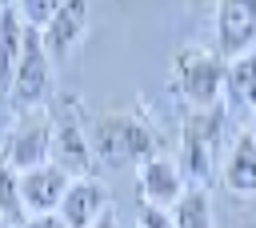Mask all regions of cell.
<instances>
[{"instance_id":"ba28073f","label":"cell","mask_w":256,"mask_h":228,"mask_svg":"<svg viewBox=\"0 0 256 228\" xmlns=\"http://www.w3.org/2000/svg\"><path fill=\"white\" fill-rule=\"evenodd\" d=\"M224 60L256 52V0H228L216 8V44Z\"/></svg>"},{"instance_id":"30bf717a","label":"cell","mask_w":256,"mask_h":228,"mask_svg":"<svg viewBox=\"0 0 256 228\" xmlns=\"http://www.w3.org/2000/svg\"><path fill=\"white\" fill-rule=\"evenodd\" d=\"M108 208H112V204H108L104 180H96V176H76L72 188H68V196L60 200V212H56V216H60L64 228H96Z\"/></svg>"},{"instance_id":"6da1fadb","label":"cell","mask_w":256,"mask_h":228,"mask_svg":"<svg viewBox=\"0 0 256 228\" xmlns=\"http://www.w3.org/2000/svg\"><path fill=\"white\" fill-rule=\"evenodd\" d=\"M92 156L104 168H124V164H144L156 156V128L136 112V108H104L92 116Z\"/></svg>"},{"instance_id":"5b68a950","label":"cell","mask_w":256,"mask_h":228,"mask_svg":"<svg viewBox=\"0 0 256 228\" xmlns=\"http://www.w3.org/2000/svg\"><path fill=\"white\" fill-rule=\"evenodd\" d=\"M224 124V108H188L184 124H180V168L188 176V184H200L208 180L212 172V156H216V132Z\"/></svg>"},{"instance_id":"277c9868","label":"cell","mask_w":256,"mask_h":228,"mask_svg":"<svg viewBox=\"0 0 256 228\" xmlns=\"http://www.w3.org/2000/svg\"><path fill=\"white\" fill-rule=\"evenodd\" d=\"M52 96V56L44 48V36L40 28H28L24 32V52H20V64H16V76L8 84V104L16 116L24 112H40L48 108Z\"/></svg>"},{"instance_id":"5bb4252c","label":"cell","mask_w":256,"mask_h":228,"mask_svg":"<svg viewBox=\"0 0 256 228\" xmlns=\"http://www.w3.org/2000/svg\"><path fill=\"white\" fill-rule=\"evenodd\" d=\"M224 96L240 108H248V116L256 112V52L228 60V76H224Z\"/></svg>"},{"instance_id":"44dd1931","label":"cell","mask_w":256,"mask_h":228,"mask_svg":"<svg viewBox=\"0 0 256 228\" xmlns=\"http://www.w3.org/2000/svg\"><path fill=\"white\" fill-rule=\"evenodd\" d=\"M248 136H252V140H256V112H252V116H248Z\"/></svg>"},{"instance_id":"7a4b0ae2","label":"cell","mask_w":256,"mask_h":228,"mask_svg":"<svg viewBox=\"0 0 256 228\" xmlns=\"http://www.w3.org/2000/svg\"><path fill=\"white\" fill-rule=\"evenodd\" d=\"M224 76H228V60L216 48L184 44L172 56V84L188 100V108H216L224 92Z\"/></svg>"},{"instance_id":"e0dca14e","label":"cell","mask_w":256,"mask_h":228,"mask_svg":"<svg viewBox=\"0 0 256 228\" xmlns=\"http://www.w3.org/2000/svg\"><path fill=\"white\" fill-rule=\"evenodd\" d=\"M16 8H20V16H24V24H28V28H40V32H44V28H48V20L56 16L60 0H20Z\"/></svg>"},{"instance_id":"8992f818","label":"cell","mask_w":256,"mask_h":228,"mask_svg":"<svg viewBox=\"0 0 256 228\" xmlns=\"http://www.w3.org/2000/svg\"><path fill=\"white\" fill-rule=\"evenodd\" d=\"M0 152L16 172H32L40 164H52V112L40 108V112L16 116L0 140Z\"/></svg>"},{"instance_id":"8fae6325","label":"cell","mask_w":256,"mask_h":228,"mask_svg":"<svg viewBox=\"0 0 256 228\" xmlns=\"http://www.w3.org/2000/svg\"><path fill=\"white\" fill-rule=\"evenodd\" d=\"M84 32H88V4H84V0H64V4L56 8V16L48 20V28L40 32V36H44V48H48V56H52V64L68 60V56L80 48Z\"/></svg>"},{"instance_id":"ffe728a7","label":"cell","mask_w":256,"mask_h":228,"mask_svg":"<svg viewBox=\"0 0 256 228\" xmlns=\"http://www.w3.org/2000/svg\"><path fill=\"white\" fill-rule=\"evenodd\" d=\"M96 228H120V224H116V212H112V208H108V212H104V216H100V224H96Z\"/></svg>"},{"instance_id":"9c48e42d","label":"cell","mask_w":256,"mask_h":228,"mask_svg":"<svg viewBox=\"0 0 256 228\" xmlns=\"http://www.w3.org/2000/svg\"><path fill=\"white\" fill-rule=\"evenodd\" d=\"M72 180L76 176H68L60 164H40L32 172H20V196H24L28 216H56Z\"/></svg>"},{"instance_id":"4fadbf2b","label":"cell","mask_w":256,"mask_h":228,"mask_svg":"<svg viewBox=\"0 0 256 228\" xmlns=\"http://www.w3.org/2000/svg\"><path fill=\"white\" fill-rule=\"evenodd\" d=\"M24 16L16 4H4L0 8V92L8 96V84L16 76V64H20V52H24Z\"/></svg>"},{"instance_id":"ac0fdd59","label":"cell","mask_w":256,"mask_h":228,"mask_svg":"<svg viewBox=\"0 0 256 228\" xmlns=\"http://www.w3.org/2000/svg\"><path fill=\"white\" fill-rule=\"evenodd\" d=\"M140 228H176V220H172V212H168V208L140 204Z\"/></svg>"},{"instance_id":"d6986e66","label":"cell","mask_w":256,"mask_h":228,"mask_svg":"<svg viewBox=\"0 0 256 228\" xmlns=\"http://www.w3.org/2000/svg\"><path fill=\"white\" fill-rule=\"evenodd\" d=\"M20 228H64V224H60V216H28Z\"/></svg>"},{"instance_id":"9a60e30c","label":"cell","mask_w":256,"mask_h":228,"mask_svg":"<svg viewBox=\"0 0 256 228\" xmlns=\"http://www.w3.org/2000/svg\"><path fill=\"white\" fill-rule=\"evenodd\" d=\"M0 220L8 228H20L28 220V208H24V196H20V172L4 160V152H0Z\"/></svg>"},{"instance_id":"7c38bea8","label":"cell","mask_w":256,"mask_h":228,"mask_svg":"<svg viewBox=\"0 0 256 228\" xmlns=\"http://www.w3.org/2000/svg\"><path fill=\"white\" fill-rule=\"evenodd\" d=\"M220 176H224V188H228V192H236V196H256V140L248 136V128L236 132V140H232V148H228V156H224Z\"/></svg>"},{"instance_id":"2e32d148","label":"cell","mask_w":256,"mask_h":228,"mask_svg":"<svg viewBox=\"0 0 256 228\" xmlns=\"http://www.w3.org/2000/svg\"><path fill=\"white\" fill-rule=\"evenodd\" d=\"M172 220H176V228H216L212 224V200H208V192L200 184H188V192L172 208Z\"/></svg>"},{"instance_id":"3957f363","label":"cell","mask_w":256,"mask_h":228,"mask_svg":"<svg viewBox=\"0 0 256 228\" xmlns=\"http://www.w3.org/2000/svg\"><path fill=\"white\" fill-rule=\"evenodd\" d=\"M92 116H84L80 96L60 92L52 108V164H60L68 176H92Z\"/></svg>"},{"instance_id":"52a82bcc","label":"cell","mask_w":256,"mask_h":228,"mask_svg":"<svg viewBox=\"0 0 256 228\" xmlns=\"http://www.w3.org/2000/svg\"><path fill=\"white\" fill-rule=\"evenodd\" d=\"M136 188H140L144 204H156V208H168L172 212L176 200L188 192V176H184V168H180L176 156L156 152V156H148L136 168Z\"/></svg>"}]
</instances>
